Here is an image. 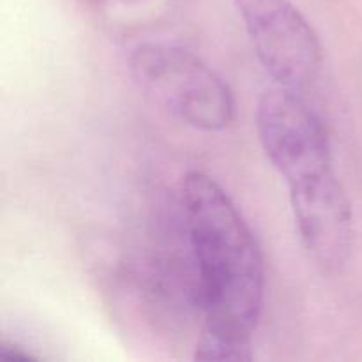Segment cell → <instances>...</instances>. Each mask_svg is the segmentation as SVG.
I'll list each match as a JSON object with an SVG mask.
<instances>
[{"label": "cell", "instance_id": "obj_1", "mask_svg": "<svg viewBox=\"0 0 362 362\" xmlns=\"http://www.w3.org/2000/svg\"><path fill=\"white\" fill-rule=\"evenodd\" d=\"M184 211L200 278L205 325L198 361H251L264 304V260L246 219L212 177L184 179Z\"/></svg>", "mask_w": 362, "mask_h": 362}, {"label": "cell", "instance_id": "obj_2", "mask_svg": "<svg viewBox=\"0 0 362 362\" xmlns=\"http://www.w3.org/2000/svg\"><path fill=\"white\" fill-rule=\"evenodd\" d=\"M140 90L180 122L200 131H223L233 122L228 85L197 55L166 42H144L131 55Z\"/></svg>", "mask_w": 362, "mask_h": 362}, {"label": "cell", "instance_id": "obj_3", "mask_svg": "<svg viewBox=\"0 0 362 362\" xmlns=\"http://www.w3.org/2000/svg\"><path fill=\"white\" fill-rule=\"evenodd\" d=\"M257 129L265 154L290 193L311 189L336 177L327 133L297 90L281 85L265 90L258 101Z\"/></svg>", "mask_w": 362, "mask_h": 362}, {"label": "cell", "instance_id": "obj_4", "mask_svg": "<svg viewBox=\"0 0 362 362\" xmlns=\"http://www.w3.org/2000/svg\"><path fill=\"white\" fill-rule=\"evenodd\" d=\"M258 59L281 87L300 90L322 67L318 35L290 0H233Z\"/></svg>", "mask_w": 362, "mask_h": 362}, {"label": "cell", "instance_id": "obj_5", "mask_svg": "<svg viewBox=\"0 0 362 362\" xmlns=\"http://www.w3.org/2000/svg\"><path fill=\"white\" fill-rule=\"evenodd\" d=\"M0 356H2V359H7V361H30L32 359L30 354L23 352V350L18 349V346L6 345V343L0 346Z\"/></svg>", "mask_w": 362, "mask_h": 362}]
</instances>
